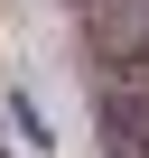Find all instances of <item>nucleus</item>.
<instances>
[{
	"label": "nucleus",
	"mask_w": 149,
	"mask_h": 158,
	"mask_svg": "<svg viewBox=\"0 0 149 158\" xmlns=\"http://www.w3.org/2000/svg\"><path fill=\"white\" fill-rule=\"evenodd\" d=\"M103 130L121 139V158H149V74L140 65L103 74Z\"/></svg>",
	"instance_id": "2"
},
{
	"label": "nucleus",
	"mask_w": 149,
	"mask_h": 158,
	"mask_svg": "<svg viewBox=\"0 0 149 158\" xmlns=\"http://www.w3.org/2000/svg\"><path fill=\"white\" fill-rule=\"evenodd\" d=\"M84 10H93V0H84Z\"/></svg>",
	"instance_id": "3"
},
{
	"label": "nucleus",
	"mask_w": 149,
	"mask_h": 158,
	"mask_svg": "<svg viewBox=\"0 0 149 158\" xmlns=\"http://www.w3.org/2000/svg\"><path fill=\"white\" fill-rule=\"evenodd\" d=\"M93 56L121 74V65H149V0H93Z\"/></svg>",
	"instance_id": "1"
}]
</instances>
